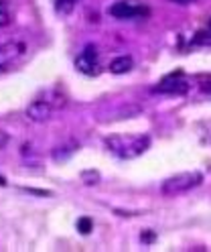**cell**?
Returning <instances> with one entry per match:
<instances>
[{"instance_id": "obj_7", "label": "cell", "mask_w": 211, "mask_h": 252, "mask_svg": "<svg viewBox=\"0 0 211 252\" xmlns=\"http://www.w3.org/2000/svg\"><path fill=\"white\" fill-rule=\"evenodd\" d=\"M142 112V106H138V104H122V106H118L116 108V112H114V118H110V120H128V118H134V116H138Z\"/></svg>"}, {"instance_id": "obj_4", "label": "cell", "mask_w": 211, "mask_h": 252, "mask_svg": "<svg viewBox=\"0 0 211 252\" xmlns=\"http://www.w3.org/2000/svg\"><path fill=\"white\" fill-rule=\"evenodd\" d=\"M27 118L32 120V122H47L49 118H51V106H49V102L45 100H35L30 102L27 106Z\"/></svg>"}, {"instance_id": "obj_5", "label": "cell", "mask_w": 211, "mask_h": 252, "mask_svg": "<svg viewBox=\"0 0 211 252\" xmlns=\"http://www.w3.org/2000/svg\"><path fill=\"white\" fill-rule=\"evenodd\" d=\"M110 14L114 19L126 21V19H132V17H136V14H140V6L130 4V2H126V0H120V2L110 6Z\"/></svg>"}, {"instance_id": "obj_15", "label": "cell", "mask_w": 211, "mask_h": 252, "mask_svg": "<svg viewBox=\"0 0 211 252\" xmlns=\"http://www.w3.org/2000/svg\"><path fill=\"white\" fill-rule=\"evenodd\" d=\"M8 140H10V136H8L4 130H0V149H4V147L8 145Z\"/></svg>"}, {"instance_id": "obj_11", "label": "cell", "mask_w": 211, "mask_h": 252, "mask_svg": "<svg viewBox=\"0 0 211 252\" xmlns=\"http://www.w3.org/2000/svg\"><path fill=\"white\" fill-rule=\"evenodd\" d=\"M75 4H77V0H57L55 10H57V14H61V17H67V14L73 12Z\"/></svg>"}, {"instance_id": "obj_13", "label": "cell", "mask_w": 211, "mask_h": 252, "mask_svg": "<svg viewBox=\"0 0 211 252\" xmlns=\"http://www.w3.org/2000/svg\"><path fill=\"white\" fill-rule=\"evenodd\" d=\"M10 23V17H8V8H6V2L0 0V27H6Z\"/></svg>"}, {"instance_id": "obj_12", "label": "cell", "mask_w": 211, "mask_h": 252, "mask_svg": "<svg viewBox=\"0 0 211 252\" xmlns=\"http://www.w3.org/2000/svg\"><path fill=\"white\" fill-rule=\"evenodd\" d=\"M91 228H93V222H91V218L84 216V218H79V220H77V230H79V234L88 236V234L91 232Z\"/></svg>"}, {"instance_id": "obj_3", "label": "cell", "mask_w": 211, "mask_h": 252, "mask_svg": "<svg viewBox=\"0 0 211 252\" xmlns=\"http://www.w3.org/2000/svg\"><path fill=\"white\" fill-rule=\"evenodd\" d=\"M75 69H79L86 75H97L100 73V65H97V49L93 45H88L84 53L75 57Z\"/></svg>"}, {"instance_id": "obj_16", "label": "cell", "mask_w": 211, "mask_h": 252, "mask_svg": "<svg viewBox=\"0 0 211 252\" xmlns=\"http://www.w3.org/2000/svg\"><path fill=\"white\" fill-rule=\"evenodd\" d=\"M171 2H173V4H183V6H185V4H193L195 0H171Z\"/></svg>"}, {"instance_id": "obj_6", "label": "cell", "mask_w": 211, "mask_h": 252, "mask_svg": "<svg viewBox=\"0 0 211 252\" xmlns=\"http://www.w3.org/2000/svg\"><path fill=\"white\" fill-rule=\"evenodd\" d=\"M132 67H134V61H132V57H130V55H120L116 59H112V63H110V71L114 75L128 73Z\"/></svg>"}, {"instance_id": "obj_1", "label": "cell", "mask_w": 211, "mask_h": 252, "mask_svg": "<svg viewBox=\"0 0 211 252\" xmlns=\"http://www.w3.org/2000/svg\"><path fill=\"white\" fill-rule=\"evenodd\" d=\"M151 145V138L149 136H120V134H112L106 138V147L114 153L122 157V159H132V157H138L142 155L146 149Z\"/></svg>"}, {"instance_id": "obj_8", "label": "cell", "mask_w": 211, "mask_h": 252, "mask_svg": "<svg viewBox=\"0 0 211 252\" xmlns=\"http://www.w3.org/2000/svg\"><path fill=\"white\" fill-rule=\"evenodd\" d=\"M23 53V45H16V43H8L0 47V67L6 65L8 61H12L14 57H19Z\"/></svg>"}, {"instance_id": "obj_2", "label": "cell", "mask_w": 211, "mask_h": 252, "mask_svg": "<svg viewBox=\"0 0 211 252\" xmlns=\"http://www.w3.org/2000/svg\"><path fill=\"white\" fill-rule=\"evenodd\" d=\"M199 183H201L199 173H179V175H173L162 181L160 191H162V195L173 197V195H181V193L189 191V189L197 187Z\"/></svg>"}, {"instance_id": "obj_14", "label": "cell", "mask_w": 211, "mask_h": 252, "mask_svg": "<svg viewBox=\"0 0 211 252\" xmlns=\"http://www.w3.org/2000/svg\"><path fill=\"white\" fill-rule=\"evenodd\" d=\"M140 242H144V244H152V242H156V232H152V230H144V232L140 234Z\"/></svg>"}, {"instance_id": "obj_10", "label": "cell", "mask_w": 211, "mask_h": 252, "mask_svg": "<svg viewBox=\"0 0 211 252\" xmlns=\"http://www.w3.org/2000/svg\"><path fill=\"white\" fill-rule=\"evenodd\" d=\"M81 183L84 185H97L102 181V175H100V171H95V169H86V171H81Z\"/></svg>"}, {"instance_id": "obj_9", "label": "cell", "mask_w": 211, "mask_h": 252, "mask_svg": "<svg viewBox=\"0 0 211 252\" xmlns=\"http://www.w3.org/2000/svg\"><path fill=\"white\" fill-rule=\"evenodd\" d=\"M187 82H171V84H167V82H162L158 88H156V92H165V94H183V92H187Z\"/></svg>"}]
</instances>
